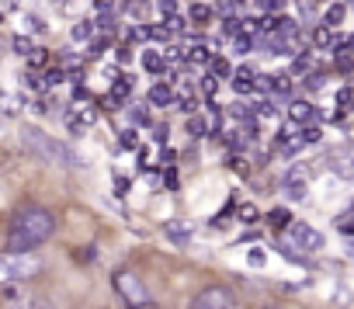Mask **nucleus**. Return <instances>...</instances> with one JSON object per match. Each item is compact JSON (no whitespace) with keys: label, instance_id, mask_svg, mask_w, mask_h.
I'll return each mask as SVG.
<instances>
[{"label":"nucleus","instance_id":"43","mask_svg":"<svg viewBox=\"0 0 354 309\" xmlns=\"http://www.w3.org/2000/svg\"><path fill=\"white\" fill-rule=\"evenodd\" d=\"M129 115H132V122H136V125H146V108H132Z\"/></svg>","mask_w":354,"mask_h":309},{"label":"nucleus","instance_id":"50","mask_svg":"<svg viewBox=\"0 0 354 309\" xmlns=\"http://www.w3.org/2000/svg\"><path fill=\"white\" fill-rule=\"evenodd\" d=\"M115 185H118V195H125V191H129V178H118Z\"/></svg>","mask_w":354,"mask_h":309},{"label":"nucleus","instance_id":"4","mask_svg":"<svg viewBox=\"0 0 354 309\" xmlns=\"http://www.w3.org/2000/svg\"><path fill=\"white\" fill-rule=\"evenodd\" d=\"M39 271H42V261L32 250H4V257H0V278H4V281L32 278Z\"/></svg>","mask_w":354,"mask_h":309},{"label":"nucleus","instance_id":"13","mask_svg":"<svg viewBox=\"0 0 354 309\" xmlns=\"http://www.w3.org/2000/svg\"><path fill=\"white\" fill-rule=\"evenodd\" d=\"M142 66H146L149 73H163V70H167V56H160L156 49H146V53H142Z\"/></svg>","mask_w":354,"mask_h":309},{"label":"nucleus","instance_id":"9","mask_svg":"<svg viewBox=\"0 0 354 309\" xmlns=\"http://www.w3.org/2000/svg\"><path fill=\"white\" fill-rule=\"evenodd\" d=\"M129 91H132V80H129V77L111 80V91H108V97H104V108H122V101L129 97Z\"/></svg>","mask_w":354,"mask_h":309},{"label":"nucleus","instance_id":"5","mask_svg":"<svg viewBox=\"0 0 354 309\" xmlns=\"http://www.w3.org/2000/svg\"><path fill=\"white\" fill-rule=\"evenodd\" d=\"M111 285H115L118 299H125L132 309L149 302V295H146V285L139 281V274H136V271H115V274H111Z\"/></svg>","mask_w":354,"mask_h":309},{"label":"nucleus","instance_id":"21","mask_svg":"<svg viewBox=\"0 0 354 309\" xmlns=\"http://www.w3.org/2000/svg\"><path fill=\"white\" fill-rule=\"evenodd\" d=\"M295 8H299V15H302L306 21H313V15H316V0H295Z\"/></svg>","mask_w":354,"mask_h":309},{"label":"nucleus","instance_id":"34","mask_svg":"<svg viewBox=\"0 0 354 309\" xmlns=\"http://www.w3.org/2000/svg\"><path fill=\"white\" fill-rule=\"evenodd\" d=\"M104 49H108V39H94V42H91V49H87V53H91V56H101V53H104Z\"/></svg>","mask_w":354,"mask_h":309},{"label":"nucleus","instance_id":"42","mask_svg":"<svg viewBox=\"0 0 354 309\" xmlns=\"http://www.w3.org/2000/svg\"><path fill=\"white\" fill-rule=\"evenodd\" d=\"M295 70H299V73L309 70V53H299V56H295Z\"/></svg>","mask_w":354,"mask_h":309},{"label":"nucleus","instance_id":"20","mask_svg":"<svg viewBox=\"0 0 354 309\" xmlns=\"http://www.w3.org/2000/svg\"><path fill=\"white\" fill-rule=\"evenodd\" d=\"M25 84H28L32 91H46V87H53L46 73H42V77H39V73H28V77H25Z\"/></svg>","mask_w":354,"mask_h":309},{"label":"nucleus","instance_id":"15","mask_svg":"<svg viewBox=\"0 0 354 309\" xmlns=\"http://www.w3.org/2000/svg\"><path fill=\"white\" fill-rule=\"evenodd\" d=\"M344 15H347V8H344V4H330V8L323 11V25L340 28V25H344Z\"/></svg>","mask_w":354,"mask_h":309},{"label":"nucleus","instance_id":"49","mask_svg":"<svg viewBox=\"0 0 354 309\" xmlns=\"http://www.w3.org/2000/svg\"><path fill=\"white\" fill-rule=\"evenodd\" d=\"M97 11H101V15H108V11H115V8H111V0H97Z\"/></svg>","mask_w":354,"mask_h":309},{"label":"nucleus","instance_id":"2","mask_svg":"<svg viewBox=\"0 0 354 309\" xmlns=\"http://www.w3.org/2000/svg\"><path fill=\"white\" fill-rule=\"evenodd\" d=\"M21 146L32 153L35 160H46V164H59V167H77V153L63 142H56L49 132H42L39 125H28L21 132Z\"/></svg>","mask_w":354,"mask_h":309},{"label":"nucleus","instance_id":"14","mask_svg":"<svg viewBox=\"0 0 354 309\" xmlns=\"http://www.w3.org/2000/svg\"><path fill=\"white\" fill-rule=\"evenodd\" d=\"M268 223H271V230L278 233V230H288L295 219H292V212H288V209H271V212H268Z\"/></svg>","mask_w":354,"mask_h":309},{"label":"nucleus","instance_id":"52","mask_svg":"<svg viewBox=\"0 0 354 309\" xmlns=\"http://www.w3.org/2000/svg\"><path fill=\"white\" fill-rule=\"evenodd\" d=\"M136 309H156V306H149V302H146V306H136Z\"/></svg>","mask_w":354,"mask_h":309},{"label":"nucleus","instance_id":"16","mask_svg":"<svg viewBox=\"0 0 354 309\" xmlns=\"http://www.w3.org/2000/svg\"><path fill=\"white\" fill-rule=\"evenodd\" d=\"M70 35H73V42H87V39L94 35V21H77Z\"/></svg>","mask_w":354,"mask_h":309},{"label":"nucleus","instance_id":"44","mask_svg":"<svg viewBox=\"0 0 354 309\" xmlns=\"http://www.w3.org/2000/svg\"><path fill=\"white\" fill-rule=\"evenodd\" d=\"M0 8H4V15H11V11L21 8V0H0Z\"/></svg>","mask_w":354,"mask_h":309},{"label":"nucleus","instance_id":"54","mask_svg":"<svg viewBox=\"0 0 354 309\" xmlns=\"http://www.w3.org/2000/svg\"><path fill=\"white\" fill-rule=\"evenodd\" d=\"M59 4H63V0H59Z\"/></svg>","mask_w":354,"mask_h":309},{"label":"nucleus","instance_id":"37","mask_svg":"<svg viewBox=\"0 0 354 309\" xmlns=\"http://www.w3.org/2000/svg\"><path fill=\"white\" fill-rule=\"evenodd\" d=\"M122 146H129V149H136V146H139V139H136V132H132V129H125V132H122Z\"/></svg>","mask_w":354,"mask_h":309},{"label":"nucleus","instance_id":"45","mask_svg":"<svg viewBox=\"0 0 354 309\" xmlns=\"http://www.w3.org/2000/svg\"><path fill=\"white\" fill-rule=\"evenodd\" d=\"M351 97H354V91H351V87H344V91H340V94H337V101H340V104H347V101H351Z\"/></svg>","mask_w":354,"mask_h":309},{"label":"nucleus","instance_id":"24","mask_svg":"<svg viewBox=\"0 0 354 309\" xmlns=\"http://www.w3.org/2000/svg\"><path fill=\"white\" fill-rule=\"evenodd\" d=\"M32 49H35V46H32V39H25V35H18V39H15V53H18V56H32Z\"/></svg>","mask_w":354,"mask_h":309},{"label":"nucleus","instance_id":"47","mask_svg":"<svg viewBox=\"0 0 354 309\" xmlns=\"http://www.w3.org/2000/svg\"><path fill=\"white\" fill-rule=\"evenodd\" d=\"M28 21H32V28H35V32H46V25H42V18H39V15H32Z\"/></svg>","mask_w":354,"mask_h":309},{"label":"nucleus","instance_id":"26","mask_svg":"<svg viewBox=\"0 0 354 309\" xmlns=\"http://www.w3.org/2000/svg\"><path fill=\"white\" fill-rule=\"evenodd\" d=\"M212 73L223 80V77H230V63L223 59V56H212Z\"/></svg>","mask_w":354,"mask_h":309},{"label":"nucleus","instance_id":"10","mask_svg":"<svg viewBox=\"0 0 354 309\" xmlns=\"http://www.w3.org/2000/svg\"><path fill=\"white\" fill-rule=\"evenodd\" d=\"M149 104H156V108L177 104V94H174V87H170V84H156V87L149 91Z\"/></svg>","mask_w":354,"mask_h":309},{"label":"nucleus","instance_id":"23","mask_svg":"<svg viewBox=\"0 0 354 309\" xmlns=\"http://www.w3.org/2000/svg\"><path fill=\"white\" fill-rule=\"evenodd\" d=\"M21 111V94H8L4 97V115H18Z\"/></svg>","mask_w":354,"mask_h":309},{"label":"nucleus","instance_id":"53","mask_svg":"<svg viewBox=\"0 0 354 309\" xmlns=\"http://www.w3.org/2000/svg\"><path fill=\"white\" fill-rule=\"evenodd\" d=\"M261 309H281V306H261Z\"/></svg>","mask_w":354,"mask_h":309},{"label":"nucleus","instance_id":"56","mask_svg":"<svg viewBox=\"0 0 354 309\" xmlns=\"http://www.w3.org/2000/svg\"><path fill=\"white\" fill-rule=\"evenodd\" d=\"M42 309H46V306H42Z\"/></svg>","mask_w":354,"mask_h":309},{"label":"nucleus","instance_id":"41","mask_svg":"<svg viewBox=\"0 0 354 309\" xmlns=\"http://www.w3.org/2000/svg\"><path fill=\"white\" fill-rule=\"evenodd\" d=\"M125 8H129V15H142L146 11V0H129Z\"/></svg>","mask_w":354,"mask_h":309},{"label":"nucleus","instance_id":"31","mask_svg":"<svg viewBox=\"0 0 354 309\" xmlns=\"http://www.w3.org/2000/svg\"><path fill=\"white\" fill-rule=\"evenodd\" d=\"M319 135H323V132H319L316 125H302V139H306V142H319Z\"/></svg>","mask_w":354,"mask_h":309},{"label":"nucleus","instance_id":"55","mask_svg":"<svg viewBox=\"0 0 354 309\" xmlns=\"http://www.w3.org/2000/svg\"><path fill=\"white\" fill-rule=\"evenodd\" d=\"M351 250H354V247H351Z\"/></svg>","mask_w":354,"mask_h":309},{"label":"nucleus","instance_id":"28","mask_svg":"<svg viewBox=\"0 0 354 309\" xmlns=\"http://www.w3.org/2000/svg\"><path fill=\"white\" fill-rule=\"evenodd\" d=\"M257 8H261V11H268V15H274V11H281V8H285V0H257Z\"/></svg>","mask_w":354,"mask_h":309},{"label":"nucleus","instance_id":"39","mask_svg":"<svg viewBox=\"0 0 354 309\" xmlns=\"http://www.w3.org/2000/svg\"><path fill=\"white\" fill-rule=\"evenodd\" d=\"M236 80H257L254 66H240V70H236Z\"/></svg>","mask_w":354,"mask_h":309},{"label":"nucleus","instance_id":"3","mask_svg":"<svg viewBox=\"0 0 354 309\" xmlns=\"http://www.w3.org/2000/svg\"><path fill=\"white\" fill-rule=\"evenodd\" d=\"M285 233H288V240L281 243V250H285L288 257H295V261H299L302 254H316V250L323 247V233L313 230V226H306V223H299V219H295Z\"/></svg>","mask_w":354,"mask_h":309},{"label":"nucleus","instance_id":"17","mask_svg":"<svg viewBox=\"0 0 354 309\" xmlns=\"http://www.w3.org/2000/svg\"><path fill=\"white\" fill-rule=\"evenodd\" d=\"M94 122H97V111H94V108H87V111H80V115H77V118H73L70 125H73V129L80 132V129H91Z\"/></svg>","mask_w":354,"mask_h":309},{"label":"nucleus","instance_id":"40","mask_svg":"<svg viewBox=\"0 0 354 309\" xmlns=\"http://www.w3.org/2000/svg\"><path fill=\"white\" fill-rule=\"evenodd\" d=\"M240 219H243V223H254V219H257V209H254V205H243V209H240Z\"/></svg>","mask_w":354,"mask_h":309},{"label":"nucleus","instance_id":"18","mask_svg":"<svg viewBox=\"0 0 354 309\" xmlns=\"http://www.w3.org/2000/svg\"><path fill=\"white\" fill-rule=\"evenodd\" d=\"M205 129H209V125H205V118L195 111V115L188 118V135H192V139H202V135H205Z\"/></svg>","mask_w":354,"mask_h":309},{"label":"nucleus","instance_id":"19","mask_svg":"<svg viewBox=\"0 0 354 309\" xmlns=\"http://www.w3.org/2000/svg\"><path fill=\"white\" fill-rule=\"evenodd\" d=\"M209 18H212V11H209L205 4H192V21H195V25H205Z\"/></svg>","mask_w":354,"mask_h":309},{"label":"nucleus","instance_id":"51","mask_svg":"<svg viewBox=\"0 0 354 309\" xmlns=\"http://www.w3.org/2000/svg\"><path fill=\"white\" fill-rule=\"evenodd\" d=\"M347 53H354V35H351V39H347Z\"/></svg>","mask_w":354,"mask_h":309},{"label":"nucleus","instance_id":"27","mask_svg":"<svg viewBox=\"0 0 354 309\" xmlns=\"http://www.w3.org/2000/svg\"><path fill=\"white\" fill-rule=\"evenodd\" d=\"M170 28H174V25H153V28H149V35H153V39H160V42H170Z\"/></svg>","mask_w":354,"mask_h":309},{"label":"nucleus","instance_id":"7","mask_svg":"<svg viewBox=\"0 0 354 309\" xmlns=\"http://www.w3.org/2000/svg\"><path fill=\"white\" fill-rule=\"evenodd\" d=\"M163 233H167V240H170L174 247H188L192 236H195V226H192L188 219H167Z\"/></svg>","mask_w":354,"mask_h":309},{"label":"nucleus","instance_id":"30","mask_svg":"<svg viewBox=\"0 0 354 309\" xmlns=\"http://www.w3.org/2000/svg\"><path fill=\"white\" fill-rule=\"evenodd\" d=\"M46 77H49V84H63V80H66V77H70V73H66V70H63V66H53V70H49V73H46Z\"/></svg>","mask_w":354,"mask_h":309},{"label":"nucleus","instance_id":"46","mask_svg":"<svg viewBox=\"0 0 354 309\" xmlns=\"http://www.w3.org/2000/svg\"><path fill=\"white\" fill-rule=\"evenodd\" d=\"M257 115H261V118H274V108H271V104H261Z\"/></svg>","mask_w":354,"mask_h":309},{"label":"nucleus","instance_id":"12","mask_svg":"<svg viewBox=\"0 0 354 309\" xmlns=\"http://www.w3.org/2000/svg\"><path fill=\"white\" fill-rule=\"evenodd\" d=\"M337 171H340V174H347V178H354V139L337 153Z\"/></svg>","mask_w":354,"mask_h":309},{"label":"nucleus","instance_id":"11","mask_svg":"<svg viewBox=\"0 0 354 309\" xmlns=\"http://www.w3.org/2000/svg\"><path fill=\"white\" fill-rule=\"evenodd\" d=\"M313 115H316V108H313L309 101H292V104H288V118L299 122V125H306Z\"/></svg>","mask_w":354,"mask_h":309},{"label":"nucleus","instance_id":"6","mask_svg":"<svg viewBox=\"0 0 354 309\" xmlns=\"http://www.w3.org/2000/svg\"><path fill=\"white\" fill-rule=\"evenodd\" d=\"M188 309H233V292L223 288V285H209L192 299Z\"/></svg>","mask_w":354,"mask_h":309},{"label":"nucleus","instance_id":"8","mask_svg":"<svg viewBox=\"0 0 354 309\" xmlns=\"http://www.w3.org/2000/svg\"><path fill=\"white\" fill-rule=\"evenodd\" d=\"M306 181H309L306 167L288 171V178H285V195H288V198H306Z\"/></svg>","mask_w":354,"mask_h":309},{"label":"nucleus","instance_id":"33","mask_svg":"<svg viewBox=\"0 0 354 309\" xmlns=\"http://www.w3.org/2000/svg\"><path fill=\"white\" fill-rule=\"evenodd\" d=\"M323 84H326V73H313V77L306 80V87H309V91H319Z\"/></svg>","mask_w":354,"mask_h":309},{"label":"nucleus","instance_id":"29","mask_svg":"<svg viewBox=\"0 0 354 309\" xmlns=\"http://www.w3.org/2000/svg\"><path fill=\"white\" fill-rule=\"evenodd\" d=\"M160 15L170 21V18L177 15V0H160Z\"/></svg>","mask_w":354,"mask_h":309},{"label":"nucleus","instance_id":"48","mask_svg":"<svg viewBox=\"0 0 354 309\" xmlns=\"http://www.w3.org/2000/svg\"><path fill=\"white\" fill-rule=\"evenodd\" d=\"M250 264H254V268H261V264H264V254H261V250H254V254H250Z\"/></svg>","mask_w":354,"mask_h":309},{"label":"nucleus","instance_id":"36","mask_svg":"<svg viewBox=\"0 0 354 309\" xmlns=\"http://www.w3.org/2000/svg\"><path fill=\"white\" fill-rule=\"evenodd\" d=\"M216 87H219V77H216V73L202 80V91H205V94H216Z\"/></svg>","mask_w":354,"mask_h":309},{"label":"nucleus","instance_id":"38","mask_svg":"<svg viewBox=\"0 0 354 309\" xmlns=\"http://www.w3.org/2000/svg\"><path fill=\"white\" fill-rule=\"evenodd\" d=\"M163 185H167V191H177V171H174V167L163 174Z\"/></svg>","mask_w":354,"mask_h":309},{"label":"nucleus","instance_id":"35","mask_svg":"<svg viewBox=\"0 0 354 309\" xmlns=\"http://www.w3.org/2000/svg\"><path fill=\"white\" fill-rule=\"evenodd\" d=\"M188 59H192V63H209L212 56H209L205 49H192V53H188Z\"/></svg>","mask_w":354,"mask_h":309},{"label":"nucleus","instance_id":"25","mask_svg":"<svg viewBox=\"0 0 354 309\" xmlns=\"http://www.w3.org/2000/svg\"><path fill=\"white\" fill-rule=\"evenodd\" d=\"M46 63H49V53L35 46V49H32V56H28V66H46Z\"/></svg>","mask_w":354,"mask_h":309},{"label":"nucleus","instance_id":"1","mask_svg":"<svg viewBox=\"0 0 354 309\" xmlns=\"http://www.w3.org/2000/svg\"><path fill=\"white\" fill-rule=\"evenodd\" d=\"M53 230H56L53 212L28 202V205H21V209L11 216L4 250H35L39 243H46V240L53 236Z\"/></svg>","mask_w":354,"mask_h":309},{"label":"nucleus","instance_id":"22","mask_svg":"<svg viewBox=\"0 0 354 309\" xmlns=\"http://www.w3.org/2000/svg\"><path fill=\"white\" fill-rule=\"evenodd\" d=\"M250 49H254V32H247V28H243V35L236 39V53L243 56V53H250Z\"/></svg>","mask_w":354,"mask_h":309},{"label":"nucleus","instance_id":"32","mask_svg":"<svg viewBox=\"0 0 354 309\" xmlns=\"http://www.w3.org/2000/svg\"><path fill=\"white\" fill-rule=\"evenodd\" d=\"M223 32H226V35H236V32H240V18H233V15H230V18L223 21Z\"/></svg>","mask_w":354,"mask_h":309}]
</instances>
